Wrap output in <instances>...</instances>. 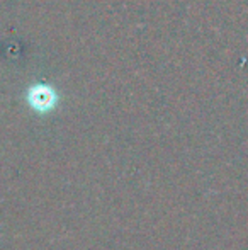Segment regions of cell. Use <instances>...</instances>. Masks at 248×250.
I'll list each match as a JSON object with an SVG mask.
<instances>
[{
    "instance_id": "obj_1",
    "label": "cell",
    "mask_w": 248,
    "mask_h": 250,
    "mask_svg": "<svg viewBox=\"0 0 248 250\" xmlns=\"http://www.w3.org/2000/svg\"><path fill=\"white\" fill-rule=\"evenodd\" d=\"M27 102L29 105L38 112H48L57 105V92L51 89L50 85H44V83H36V85L29 87L27 90Z\"/></svg>"
}]
</instances>
